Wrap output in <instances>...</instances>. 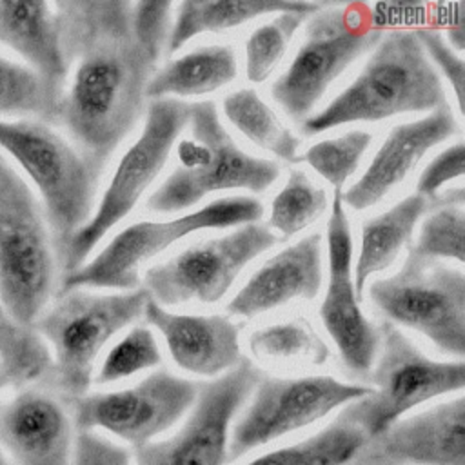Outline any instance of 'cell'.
I'll use <instances>...</instances> for the list:
<instances>
[{"label": "cell", "mask_w": 465, "mask_h": 465, "mask_svg": "<svg viewBox=\"0 0 465 465\" xmlns=\"http://www.w3.org/2000/svg\"><path fill=\"white\" fill-rule=\"evenodd\" d=\"M65 56L74 69L58 100L54 120L102 174L147 105L156 64L131 31V2L56 4Z\"/></svg>", "instance_id": "obj_1"}, {"label": "cell", "mask_w": 465, "mask_h": 465, "mask_svg": "<svg viewBox=\"0 0 465 465\" xmlns=\"http://www.w3.org/2000/svg\"><path fill=\"white\" fill-rule=\"evenodd\" d=\"M447 104L443 82L411 29L383 33L356 78L323 109L302 122L320 134L354 122H380L407 113H430Z\"/></svg>", "instance_id": "obj_2"}, {"label": "cell", "mask_w": 465, "mask_h": 465, "mask_svg": "<svg viewBox=\"0 0 465 465\" xmlns=\"http://www.w3.org/2000/svg\"><path fill=\"white\" fill-rule=\"evenodd\" d=\"M58 256L40 200L0 151V307L33 327L56 291Z\"/></svg>", "instance_id": "obj_3"}, {"label": "cell", "mask_w": 465, "mask_h": 465, "mask_svg": "<svg viewBox=\"0 0 465 465\" xmlns=\"http://www.w3.org/2000/svg\"><path fill=\"white\" fill-rule=\"evenodd\" d=\"M149 298L143 287L107 294L62 291L33 325L51 352V389L67 403L87 394L102 351L143 316Z\"/></svg>", "instance_id": "obj_4"}, {"label": "cell", "mask_w": 465, "mask_h": 465, "mask_svg": "<svg viewBox=\"0 0 465 465\" xmlns=\"http://www.w3.org/2000/svg\"><path fill=\"white\" fill-rule=\"evenodd\" d=\"M187 136L176 143V165L147 198L154 213L185 211L220 191H267L280 167L267 158L243 151L218 118L211 100L189 104Z\"/></svg>", "instance_id": "obj_5"}, {"label": "cell", "mask_w": 465, "mask_h": 465, "mask_svg": "<svg viewBox=\"0 0 465 465\" xmlns=\"http://www.w3.org/2000/svg\"><path fill=\"white\" fill-rule=\"evenodd\" d=\"M0 151L18 163L38 191L60 265L71 240L94 211L100 173L40 120L0 118Z\"/></svg>", "instance_id": "obj_6"}, {"label": "cell", "mask_w": 465, "mask_h": 465, "mask_svg": "<svg viewBox=\"0 0 465 465\" xmlns=\"http://www.w3.org/2000/svg\"><path fill=\"white\" fill-rule=\"evenodd\" d=\"M378 331L380 349L369 372L371 391L340 411L367 440L381 434L416 407L447 394H460L465 387L463 360L429 358L389 322H381Z\"/></svg>", "instance_id": "obj_7"}, {"label": "cell", "mask_w": 465, "mask_h": 465, "mask_svg": "<svg viewBox=\"0 0 465 465\" xmlns=\"http://www.w3.org/2000/svg\"><path fill=\"white\" fill-rule=\"evenodd\" d=\"M381 36L383 27L365 5H322L309 16L296 54L271 85L272 100L292 120H307L341 73Z\"/></svg>", "instance_id": "obj_8"}, {"label": "cell", "mask_w": 465, "mask_h": 465, "mask_svg": "<svg viewBox=\"0 0 465 465\" xmlns=\"http://www.w3.org/2000/svg\"><path fill=\"white\" fill-rule=\"evenodd\" d=\"M262 214L263 205L260 200L227 196L176 218L136 222L114 234L93 260L64 274L62 291L138 289L142 265L173 243L203 229H227L258 222Z\"/></svg>", "instance_id": "obj_9"}, {"label": "cell", "mask_w": 465, "mask_h": 465, "mask_svg": "<svg viewBox=\"0 0 465 465\" xmlns=\"http://www.w3.org/2000/svg\"><path fill=\"white\" fill-rule=\"evenodd\" d=\"M369 300L383 322L425 336L440 352L465 356V274L411 251L400 269L369 285Z\"/></svg>", "instance_id": "obj_10"}, {"label": "cell", "mask_w": 465, "mask_h": 465, "mask_svg": "<svg viewBox=\"0 0 465 465\" xmlns=\"http://www.w3.org/2000/svg\"><path fill=\"white\" fill-rule=\"evenodd\" d=\"M189 120V104L176 98L149 100L145 124L120 158L89 222L74 234L60 262L67 272L80 267L98 242L142 200L163 171Z\"/></svg>", "instance_id": "obj_11"}, {"label": "cell", "mask_w": 465, "mask_h": 465, "mask_svg": "<svg viewBox=\"0 0 465 465\" xmlns=\"http://www.w3.org/2000/svg\"><path fill=\"white\" fill-rule=\"evenodd\" d=\"M369 391L329 374L262 376L232 423L229 463L325 420Z\"/></svg>", "instance_id": "obj_12"}, {"label": "cell", "mask_w": 465, "mask_h": 465, "mask_svg": "<svg viewBox=\"0 0 465 465\" xmlns=\"http://www.w3.org/2000/svg\"><path fill=\"white\" fill-rule=\"evenodd\" d=\"M198 394V381L156 369L114 391L87 392L73 401L76 430H93L140 449L160 440L183 420Z\"/></svg>", "instance_id": "obj_13"}, {"label": "cell", "mask_w": 465, "mask_h": 465, "mask_svg": "<svg viewBox=\"0 0 465 465\" xmlns=\"http://www.w3.org/2000/svg\"><path fill=\"white\" fill-rule=\"evenodd\" d=\"M280 238L263 223L251 222L191 245L143 272V289L162 307L189 302H220L238 274Z\"/></svg>", "instance_id": "obj_14"}, {"label": "cell", "mask_w": 465, "mask_h": 465, "mask_svg": "<svg viewBox=\"0 0 465 465\" xmlns=\"http://www.w3.org/2000/svg\"><path fill=\"white\" fill-rule=\"evenodd\" d=\"M262 371L242 360L225 374L198 383L183 423L167 438L131 450L134 465H227L232 423Z\"/></svg>", "instance_id": "obj_15"}, {"label": "cell", "mask_w": 465, "mask_h": 465, "mask_svg": "<svg viewBox=\"0 0 465 465\" xmlns=\"http://www.w3.org/2000/svg\"><path fill=\"white\" fill-rule=\"evenodd\" d=\"M352 251L341 191H334L327 222V289L318 314L345 369L356 376H369L380 349V331L360 305L352 278Z\"/></svg>", "instance_id": "obj_16"}, {"label": "cell", "mask_w": 465, "mask_h": 465, "mask_svg": "<svg viewBox=\"0 0 465 465\" xmlns=\"http://www.w3.org/2000/svg\"><path fill=\"white\" fill-rule=\"evenodd\" d=\"M67 405L38 385L0 401V449L11 465H73L76 427Z\"/></svg>", "instance_id": "obj_17"}, {"label": "cell", "mask_w": 465, "mask_h": 465, "mask_svg": "<svg viewBox=\"0 0 465 465\" xmlns=\"http://www.w3.org/2000/svg\"><path fill=\"white\" fill-rule=\"evenodd\" d=\"M351 465H465V398L407 414L367 440Z\"/></svg>", "instance_id": "obj_18"}, {"label": "cell", "mask_w": 465, "mask_h": 465, "mask_svg": "<svg viewBox=\"0 0 465 465\" xmlns=\"http://www.w3.org/2000/svg\"><path fill=\"white\" fill-rule=\"evenodd\" d=\"M460 131L449 104L412 122L394 125L374 153L365 171L341 191V202L352 211H365L380 203L400 185L412 167L441 142Z\"/></svg>", "instance_id": "obj_19"}, {"label": "cell", "mask_w": 465, "mask_h": 465, "mask_svg": "<svg viewBox=\"0 0 465 465\" xmlns=\"http://www.w3.org/2000/svg\"><path fill=\"white\" fill-rule=\"evenodd\" d=\"M142 318L160 332L176 367L193 376L213 380L243 360L242 323L229 316L173 312L149 298Z\"/></svg>", "instance_id": "obj_20"}, {"label": "cell", "mask_w": 465, "mask_h": 465, "mask_svg": "<svg viewBox=\"0 0 465 465\" xmlns=\"http://www.w3.org/2000/svg\"><path fill=\"white\" fill-rule=\"evenodd\" d=\"M322 282V234L311 232L260 265L227 303V312L254 318L292 300H312Z\"/></svg>", "instance_id": "obj_21"}, {"label": "cell", "mask_w": 465, "mask_h": 465, "mask_svg": "<svg viewBox=\"0 0 465 465\" xmlns=\"http://www.w3.org/2000/svg\"><path fill=\"white\" fill-rule=\"evenodd\" d=\"M0 45L40 76L58 105L69 78V62L56 4L0 0Z\"/></svg>", "instance_id": "obj_22"}, {"label": "cell", "mask_w": 465, "mask_h": 465, "mask_svg": "<svg viewBox=\"0 0 465 465\" xmlns=\"http://www.w3.org/2000/svg\"><path fill=\"white\" fill-rule=\"evenodd\" d=\"M441 198L443 193L436 202L414 193L361 223L358 256L352 265V278L358 296H363V287L369 276L396 263L400 252L411 243L418 222L434 205H438Z\"/></svg>", "instance_id": "obj_23"}, {"label": "cell", "mask_w": 465, "mask_h": 465, "mask_svg": "<svg viewBox=\"0 0 465 465\" xmlns=\"http://www.w3.org/2000/svg\"><path fill=\"white\" fill-rule=\"evenodd\" d=\"M238 76L236 51L227 44L200 45L156 69L147 100L200 96L229 85Z\"/></svg>", "instance_id": "obj_24"}, {"label": "cell", "mask_w": 465, "mask_h": 465, "mask_svg": "<svg viewBox=\"0 0 465 465\" xmlns=\"http://www.w3.org/2000/svg\"><path fill=\"white\" fill-rule=\"evenodd\" d=\"M320 4L305 2H247V0H223V2H182L173 16L171 35L167 40V51L174 53L182 49L189 40L209 35L225 33L245 25L247 22L263 16L278 15L285 11L316 9Z\"/></svg>", "instance_id": "obj_25"}, {"label": "cell", "mask_w": 465, "mask_h": 465, "mask_svg": "<svg viewBox=\"0 0 465 465\" xmlns=\"http://www.w3.org/2000/svg\"><path fill=\"white\" fill-rule=\"evenodd\" d=\"M367 443V436L338 414L320 430L271 449L242 465H351Z\"/></svg>", "instance_id": "obj_26"}, {"label": "cell", "mask_w": 465, "mask_h": 465, "mask_svg": "<svg viewBox=\"0 0 465 465\" xmlns=\"http://www.w3.org/2000/svg\"><path fill=\"white\" fill-rule=\"evenodd\" d=\"M222 109L249 142L271 153L283 162H296L300 138L276 116L272 107L252 87H242L229 93Z\"/></svg>", "instance_id": "obj_27"}, {"label": "cell", "mask_w": 465, "mask_h": 465, "mask_svg": "<svg viewBox=\"0 0 465 465\" xmlns=\"http://www.w3.org/2000/svg\"><path fill=\"white\" fill-rule=\"evenodd\" d=\"M51 352L35 327L0 318V394L47 380Z\"/></svg>", "instance_id": "obj_28"}, {"label": "cell", "mask_w": 465, "mask_h": 465, "mask_svg": "<svg viewBox=\"0 0 465 465\" xmlns=\"http://www.w3.org/2000/svg\"><path fill=\"white\" fill-rule=\"evenodd\" d=\"M249 351L260 361L323 365L331 351L314 327L303 318H292L260 327L249 336Z\"/></svg>", "instance_id": "obj_29"}, {"label": "cell", "mask_w": 465, "mask_h": 465, "mask_svg": "<svg viewBox=\"0 0 465 465\" xmlns=\"http://www.w3.org/2000/svg\"><path fill=\"white\" fill-rule=\"evenodd\" d=\"M465 193L463 187H452L423 218L416 242L409 251L423 260L441 262L465 260Z\"/></svg>", "instance_id": "obj_30"}, {"label": "cell", "mask_w": 465, "mask_h": 465, "mask_svg": "<svg viewBox=\"0 0 465 465\" xmlns=\"http://www.w3.org/2000/svg\"><path fill=\"white\" fill-rule=\"evenodd\" d=\"M320 7L278 13L251 31L243 44L245 74L249 82L262 84L272 74L276 65L285 56L294 33Z\"/></svg>", "instance_id": "obj_31"}, {"label": "cell", "mask_w": 465, "mask_h": 465, "mask_svg": "<svg viewBox=\"0 0 465 465\" xmlns=\"http://www.w3.org/2000/svg\"><path fill=\"white\" fill-rule=\"evenodd\" d=\"M325 209L327 193L303 171L294 169L271 202L269 229L282 238H291L316 222Z\"/></svg>", "instance_id": "obj_32"}, {"label": "cell", "mask_w": 465, "mask_h": 465, "mask_svg": "<svg viewBox=\"0 0 465 465\" xmlns=\"http://www.w3.org/2000/svg\"><path fill=\"white\" fill-rule=\"evenodd\" d=\"M56 105L40 76L22 62L0 54V116L54 120Z\"/></svg>", "instance_id": "obj_33"}, {"label": "cell", "mask_w": 465, "mask_h": 465, "mask_svg": "<svg viewBox=\"0 0 465 465\" xmlns=\"http://www.w3.org/2000/svg\"><path fill=\"white\" fill-rule=\"evenodd\" d=\"M371 142L372 134L369 131L352 129L340 136L312 143L300 160L327 180L334 191H341L358 171Z\"/></svg>", "instance_id": "obj_34"}, {"label": "cell", "mask_w": 465, "mask_h": 465, "mask_svg": "<svg viewBox=\"0 0 465 465\" xmlns=\"http://www.w3.org/2000/svg\"><path fill=\"white\" fill-rule=\"evenodd\" d=\"M160 363L162 351L154 332L149 327L136 325L107 349L93 381L98 385L116 383L151 371Z\"/></svg>", "instance_id": "obj_35"}, {"label": "cell", "mask_w": 465, "mask_h": 465, "mask_svg": "<svg viewBox=\"0 0 465 465\" xmlns=\"http://www.w3.org/2000/svg\"><path fill=\"white\" fill-rule=\"evenodd\" d=\"M173 9L169 2H131V31L136 44L158 65L173 25Z\"/></svg>", "instance_id": "obj_36"}, {"label": "cell", "mask_w": 465, "mask_h": 465, "mask_svg": "<svg viewBox=\"0 0 465 465\" xmlns=\"http://www.w3.org/2000/svg\"><path fill=\"white\" fill-rule=\"evenodd\" d=\"M421 47L425 49L436 73L443 74L450 84L460 111L463 109V85H465V64L463 58L447 44L443 35L434 27L414 29Z\"/></svg>", "instance_id": "obj_37"}, {"label": "cell", "mask_w": 465, "mask_h": 465, "mask_svg": "<svg viewBox=\"0 0 465 465\" xmlns=\"http://www.w3.org/2000/svg\"><path fill=\"white\" fill-rule=\"evenodd\" d=\"M465 171V147L463 142H456L440 151L421 171L416 183V193L427 200L436 202L441 189L461 178Z\"/></svg>", "instance_id": "obj_38"}, {"label": "cell", "mask_w": 465, "mask_h": 465, "mask_svg": "<svg viewBox=\"0 0 465 465\" xmlns=\"http://www.w3.org/2000/svg\"><path fill=\"white\" fill-rule=\"evenodd\" d=\"M73 465H134V461L114 440L93 430H76Z\"/></svg>", "instance_id": "obj_39"}, {"label": "cell", "mask_w": 465, "mask_h": 465, "mask_svg": "<svg viewBox=\"0 0 465 465\" xmlns=\"http://www.w3.org/2000/svg\"><path fill=\"white\" fill-rule=\"evenodd\" d=\"M0 465H11V461H9L7 456L2 452V449H0Z\"/></svg>", "instance_id": "obj_40"}, {"label": "cell", "mask_w": 465, "mask_h": 465, "mask_svg": "<svg viewBox=\"0 0 465 465\" xmlns=\"http://www.w3.org/2000/svg\"><path fill=\"white\" fill-rule=\"evenodd\" d=\"M0 318H4V311H2V307H0Z\"/></svg>", "instance_id": "obj_41"}]
</instances>
